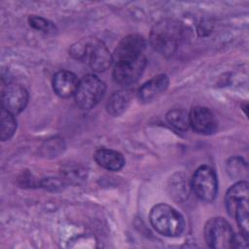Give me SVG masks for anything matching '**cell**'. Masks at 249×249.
<instances>
[{"instance_id": "cell-16", "label": "cell", "mask_w": 249, "mask_h": 249, "mask_svg": "<svg viewBox=\"0 0 249 249\" xmlns=\"http://www.w3.org/2000/svg\"><path fill=\"white\" fill-rule=\"evenodd\" d=\"M166 121L179 130H187L190 126V114L184 109H172L166 114Z\"/></svg>"}, {"instance_id": "cell-6", "label": "cell", "mask_w": 249, "mask_h": 249, "mask_svg": "<svg viewBox=\"0 0 249 249\" xmlns=\"http://www.w3.org/2000/svg\"><path fill=\"white\" fill-rule=\"evenodd\" d=\"M192 189L200 200L212 201L218 192V180L214 169L208 165L199 166L193 175Z\"/></svg>"}, {"instance_id": "cell-8", "label": "cell", "mask_w": 249, "mask_h": 249, "mask_svg": "<svg viewBox=\"0 0 249 249\" xmlns=\"http://www.w3.org/2000/svg\"><path fill=\"white\" fill-rule=\"evenodd\" d=\"M145 47L146 42L142 36L138 34L127 35L117 45L113 54V62L143 56Z\"/></svg>"}, {"instance_id": "cell-15", "label": "cell", "mask_w": 249, "mask_h": 249, "mask_svg": "<svg viewBox=\"0 0 249 249\" xmlns=\"http://www.w3.org/2000/svg\"><path fill=\"white\" fill-rule=\"evenodd\" d=\"M130 96L125 90H118L114 92L106 104L107 112L112 116H119L123 114L129 105Z\"/></svg>"}, {"instance_id": "cell-4", "label": "cell", "mask_w": 249, "mask_h": 249, "mask_svg": "<svg viewBox=\"0 0 249 249\" xmlns=\"http://www.w3.org/2000/svg\"><path fill=\"white\" fill-rule=\"evenodd\" d=\"M235 236L231 225L222 217H213L204 226V239L213 249L234 248Z\"/></svg>"}, {"instance_id": "cell-2", "label": "cell", "mask_w": 249, "mask_h": 249, "mask_svg": "<svg viewBox=\"0 0 249 249\" xmlns=\"http://www.w3.org/2000/svg\"><path fill=\"white\" fill-rule=\"evenodd\" d=\"M182 28L180 22L173 18L158 21L150 33V43L155 51L163 56H171L177 50Z\"/></svg>"}, {"instance_id": "cell-17", "label": "cell", "mask_w": 249, "mask_h": 249, "mask_svg": "<svg viewBox=\"0 0 249 249\" xmlns=\"http://www.w3.org/2000/svg\"><path fill=\"white\" fill-rule=\"evenodd\" d=\"M17 128V122L15 115L2 109L1 111V128L0 137L2 141L9 140L15 133Z\"/></svg>"}, {"instance_id": "cell-1", "label": "cell", "mask_w": 249, "mask_h": 249, "mask_svg": "<svg viewBox=\"0 0 249 249\" xmlns=\"http://www.w3.org/2000/svg\"><path fill=\"white\" fill-rule=\"evenodd\" d=\"M70 54L79 60L88 58L91 69L97 72L107 70L113 62V55L106 46L95 38H84L77 42L71 47Z\"/></svg>"}, {"instance_id": "cell-11", "label": "cell", "mask_w": 249, "mask_h": 249, "mask_svg": "<svg viewBox=\"0 0 249 249\" xmlns=\"http://www.w3.org/2000/svg\"><path fill=\"white\" fill-rule=\"evenodd\" d=\"M168 87L165 74H159L146 82L138 90V98L142 103H150L160 97Z\"/></svg>"}, {"instance_id": "cell-5", "label": "cell", "mask_w": 249, "mask_h": 249, "mask_svg": "<svg viewBox=\"0 0 249 249\" xmlns=\"http://www.w3.org/2000/svg\"><path fill=\"white\" fill-rule=\"evenodd\" d=\"M105 84L95 75L89 74L79 81L75 91L77 105L83 110H89L94 107L105 93Z\"/></svg>"}, {"instance_id": "cell-18", "label": "cell", "mask_w": 249, "mask_h": 249, "mask_svg": "<svg viewBox=\"0 0 249 249\" xmlns=\"http://www.w3.org/2000/svg\"><path fill=\"white\" fill-rule=\"evenodd\" d=\"M28 21H29V24L33 28H35L37 30H41L46 33H53L56 30L55 25L52 21H50L42 17L30 16L28 18Z\"/></svg>"}, {"instance_id": "cell-7", "label": "cell", "mask_w": 249, "mask_h": 249, "mask_svg": "<svg viewBox=\"0 0 249 249\" xmlns=\"http://www.w3.org/2000/svg\"><path fill=\"white\" fill-rule=\"evenodd\" d=\"M145 66V55L133 59L115 61L113 70L114 80L120 85H131L142 75Z\"/></svg>"}, {"instance_id": "cell-19", "label": "cell", "mask_w": 249, "mask_h": 249, "mask_svg": "<svg viewBox=\"0 0 249 249\" xmlns=\"http://www.w3.org/2000/svg\"><path fill=\"white\" fill-rule=\"evenodd\" d=\"M232 162H229V172L231 173L232 177H236V176H240L242 171V160L239 158H235V159H231Z\"/></svg>"}, {"instance_id": "cell-13", "label": "cell", "mask_w": 249, "mask_h": 249, "mask_svg": "<svg viewBox=\"0 0 249 249\" xmlns=\"http://www.w3.org/2000/svg\"><path fill=\"white\" fill-rule=\"evenodd\" d=\"M244 202H248V183L241 180L228 190L225 196V204L229 214L233 216L236 207Z\"/></svg>"}, {"instance_id": "cell-3", "label": "cell", "mask_w": 249, "mask_h": 249, "mask_svg": "<svg viewBox=\"0 0 249 249\" xmlns=\"http://www.w3.org/2000/svg\"><path fill=\"white\" fill-rule=\"evenodd\" d=\"M149 218L153 228L164 236H178L185 228L182 215L175 208L164 203L155 205L150 211Z\"/></svg>"}, {"instance_id": "cell-10", "label": "cell", "mask_w": 249, "mask_h": 249, "mask_svg": "<svg viewBox=\"0 0 249 249\" xmlns=\"http://www.w3.org/2000/svg\"><path fill=\"white\" fill-rule=\"evenodd\" d=\"M190 114V125L200 134H212L217 128V122L213 113L206 107H194Z\"/></svg>"}, {"instance_id": "cell-12", "label": "cell", "mask_w": 249, "mask_h": 249, "mask_svg": "<svg viewBox=\"0 0 249 249\" xmlns=\"http://www.w3.org/2000/svg\"><path fill=\"white\" fill-rule=\"evenodd\" d=\"M79 81L77 76L66 70L56 72L53 78V89L54 92L63 98L70 97L75 94L78 88Z\"/></svg>"}, {"instance_id": "cell-14", "label": "cell", "mask_w": 249, "mask_h": 249, "mask_svg": "<svg viewBox=\"0 0 249 249\" xmlns=\"http://www.w3.org/2000/svg\"><path fill=\"white\" fill-rule=\"evenodd\" d=\"M93 158L99 166L110 171H118L122 169L125 162L124 158L121 153L106 148L98 149L94 153Z\"/></svg>"}, {"instance_id": "cell-9", "label": "cell", "mask_w": 249, "mask_h": 249, "mask_svg": "<svg viewBox=\"0 0 249 249\" xmlns=\"http://www.w3.org/2000/svg\"><path fill=\"white\" fill-rule=\"evenodd\" d=\"M28 102L27 90L18 84H8L2 90V109L13 115L20 113Z\"/></svg>"}]
</instances>
